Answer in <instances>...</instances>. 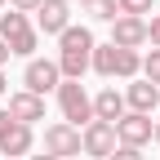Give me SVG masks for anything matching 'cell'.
<instances>
[{
    "mask_svg": "<svg viewBox=\"0 0 160 160\" xmlns=\"http://www.w3.org/2000/svg\"><path fill=\"white\" fill-rule=\"evenodd\" d=\"M142 80H147V85H156V89H160V49L142 53Z\"/></svg>",
    "mask_w": 160,
    "mask_h": 160,
    "instance_id": "2e32d148",
    "label": "cell"
},
{
    "mask_svg": "<svg viewBox=\"0 0 160 160\" xmlns=\"http://www.w3.org/2000/svg\"><path fill=\"white\" fill-rule=\"evenodd\" d=\"M9 93V80H5V71H0V98H5Z\"/></svg>",
    "mask_w": 160,
    "mask_h": 160,
    "instance_id": "7402d4cb",
    "label": "cell"
},
{
    "mask_svg": "<svg viewBox=\"0 0 160 160\" xmlns=\"http://www.w3.org/2000/svg\"><path fill=\"white\" fill-rule=\"evenodd\" d=\"M67 27H71L67 0H45V5L36 9V31H40V36H62Z\"/></svg>",
    "mask_w": 160,
    "mask_h": 160,
    "instance_id": "8fae6325",
    "label": "cell"
},
{
    "mask_svg": "<svg viewBox=\"0 0 160 160\" xmlns=\"http://www.w3.org/2000/svg\"><path fill=\"white\" fill-rule=\"evenodd\" d=\"M40 5H45V0H9V9H13V13H27V18H31Z\"/></svg>",
    "mask_w": 160,
    "mask_h": 160,
    "instance_id": "d6986e66",
    "label": "cell"
},
{
    "mask_svg": "<svg viewBox=\"0 0 160 160\" xmlns=\"http://www.w3.org/2000/svg\"><path fill=\"white\" fill-rule=\"evenodd\" d=\"M89 71H98L102 80H138L142 76V53H133V49H116L111 40L107 45H93V62H89Z\"/></svg>",
    "mask_w": 160,
    "mask_h": 160,
    "instance_id": "7a4b0ae2",
    "label": "cell"
},
{
    "mask_svg": "<svg viewBox=\"0 0 160 160\" xmlns=\"http://www.w3.org/2000/svg\"><path fill=\"white\" fill-rule=\"evenodd\" d=\"M27 160H58V156H49V151H40V156H27Z\"/></svg>",
    "mask_w": 160,
    "mask_h": 160,
    "instance_id": "603a6c76",
    "label": "cell"
},
{
    "mask_svg": "<svg viewBox=\"0 0 160 160\" xmlns=\"http://www.w3.org/2000/svg\"><path fill=\"white\" fill-rule=\"evenodd\" d=\"M125 107H129V111H138V116H151V111L160 107V89H156V85H147L142 76L129 80V85H125Z\"/></svg>",
    "mask_w": 160,
    "mask_h": 160,
    "instance_id": "4fadbf2b",
    "label": "cell"
},
{
    "mask_svg": "<svg viewBox=\"0 0 160 160\" xmlns=\"http://www.w3.org/2000/svg\"><path fill=\"white\" fill-rule=\"evenodd\" d=\"M45 151L58 156V160H71V156H85L80 151V129L67 125V120H53V125L45 129Z\"/></svg>",
    "mask_w": 160,
    "mask_h": 160,
    "instance_id": "9c48e42d",
    "label": "cell"
},
{
    "mask_svg": "<svg viewBox=\"0 0 160 160\" xmlns=\"http://www.w3.org/2000/svg\"><path fill=\"white\" fill-rule=\"evenodd\" d=\"M31 142H36L31 125H18V120L0 107V156H9V160H27V156H31Z\"/></svg>",
    "mask_w": 160,
    "mask_h": 160,
    "instance_id": "5b68a950",
    "label": "cell"
},
{
    "mask_svg": "<svg viewBox=\"0 0 160 160\" xmlns=\"http://www.w3.org/2000/svg\"><path fill=\"white\" fill-rule=\"evenodd\" d=\"M147 45H151V49H160V13H151V18H147Z\"/></svg>",
    "mask_w": 160,
    "mask_h": 160,
    "instance_id": "ac0fdd59",
    "label": "cell"
},
{
    "mask_svg": "<svg viewBox=\"0 0 160 160\" xmlns=\"http://www.w3.org/2000/svg\"><path fill=\"white\" fill-rule=\"evenodd\" d=\"M93 31L85 27V22H71L62 36H58V71H62V80H80L89 71V62H93Z\"/></svg>",
    "mask_w": 160,
    "mask_h": 160,
    "instance_id": "6da1fadb",
    "label": "cell"
},
{
    "mask_svg": "<svg viewBox=\"0 0 160 160\" xmlns=\"http://www.w3.org/2000/svg\"><path fill=\"white\" fill-rule=\"evenodd\" d=\"M80 13L93 18V22H116V18H120L116 0H80Z\"/></svg>",
    "mask_w": 160,
    "mask_h": 160,
    "instance_id": "9a60e30c",
    "label": "cell"
},
{
    "mask_svg": "<svg viewBox=\"0 0 160 160\" xmlns=\"http://www.w3.org/2000/svg\"><path fill=\"white\" fill-rule=\"evenodd\" d=\"M151 5H156V0H116V9L125 13V18H147Z\"/></svg>",
    "mask_w": 160,
    "mask_h": 160,
    "instance_id": "e0dca14e",
    "label": "cell"
},
{
    "mask_svg": "<svg viewBox=\"0 0 160 160\" xmlns=\"http://www.w3.org/2000/svg\"><path fill=\"white\" fill-rule=\"evenodd\" d=\"M80 151L93 156V160H111V151H116V125L89 120V125L80 129Z\"/></svg>",
    "mask_w": 160,
    "mask_h": 160,
    "instance_id": "ba28073f",
    "label": "cell"
},
{
    "mask_svg": "<svg viewBox=\"0 0 160 160\" xmlns=\"http://www.w3.org/2000/svg\"><path fill=\"white\" fill-rule=\"evenodd\" d=\"M151 142H160V120H156V129H151Z\"/></svg>",
    "mask_w": 160,
    "mask_h": 160,
    "instance_id": "cb8c5ba5",
    "label": "cell"
},
{
    "mask_svg": "<svg viewBox=\"0 0 160 160\" xmlns=\"http://www.w3.org/2000/svg\"><path fill=\"white\" fill-rule=\"evenodd\" d=\"M58 85H62V71H58V58H31V62L22 67V89L27 93H58Z\"/></svg>",
    "mask_w": 160,
    "mask_h": 160,
    "instance_id": "8992f818",
    "label": "cell"
},
{
    "mask_svg": "<svg viewBox=\"0 0 160 160\" xmlns=\"http://www.w3.org/2000/svg\"><path fill=\"white\" fill-rule=\"evenodd\" d=\"M0 9H9V0H0Z\"/></svg>",
    "mask_w": 160,
    "mask_h": 160,
    "instance_id": "d4e9b609",
    "label": "cell"
},
{
    "mask_svg": "<svg viewBox=\"0 0 160 160\" xmlns=\"http://www.w3.org/2000/svg\"><path fill=\"white\" fill-rule=\"evenodd\" d=\"M125 111H129V107H125V89L107 85V89H98V93H93V120H107V125H116Z\"/></svg>",
    "mask_w": 160,
    "mask_h": 160,
    "instance_id": "5bb4252c",
    "label": "cell"
},
{
    "mask_svg": "<svg viewBox=\"0 0 160 160\" xmlns=\"http://www.w3.org/2000/svg\"><path fill=\"white\" fill-rule=\"evenodd\" d=\"M151 129H156V120L151 116H138V111H125L116 120V147H133V151H142L151 142Z\"/></svg>",
    "mask_w": 160,
    "mask_h": 160,
    "instance_id": "52a82bcc",
    "label": "cell"
},
{
    "mask_svg": "<svg viewBox=\"0 0 160 160\" xmlns=\"http://www.w3.org/2000/svg\"><path fill=\"white\" fill-rule=\"evenodd\" d=\"M58 111H62V120L76 125V129H85L93 120V98L85 93L80 80H62V85H58Z\"/></svg>",
    "mask_w": 160,
    "mask_h": 160,
    "instance_id": "277c9868",
    "label": "cell"
},
{
    "mask_svg": "<svg viewBox=\"0 0 160 160\" xmlns=\"http://www.w3.org/2000/svg\"><path fill=\"white\" fill-rule=\"evenodd\" d=\"M0 40L9 45V53H18V58H36V45H40V31H36V22L27 13H0Z\"/></svg>",
    "mask_w": 160,
    "mask_h": 160,
    "instance_id": "3957f363",
    "label": "cell"
},
{
    "mask_svg": "<svg viewBox=\"0 0 160 160\" xmlns=\"http://www.w3.org/2000/svg\"><path fill=\"white\" fill-rule=\"evenodd\" d=\"M9 58H13V53H9V45L0 40V71H5V62H9Z\"/></svg>",
    "mask_w": 160,
    "mask_h": 160,
    "instance_id": "44dd1931",
    "label": "cell"
},
{
    "mask_svg": "<svg viewBox=\"0 0 160 160\" xmlns=\"http://www.w3.org/2000/svg\"><path fill=\"white\" fill-rule=\"evenodd\" d=\"M111 45L138 53V49L147 45V18H125V13H120L116 22H111Z\"/></svg>",
    "mask_w": 160,
    "mask_h": 160,
    "instance_id": "30bf717a",
    "label": "cell"
},
{
    "mask_svg": "<svg viewBox=\"0 0 160 160\" xmlns=\"http://www.w3.org/2000/svg\"><path fill=\"white\" fill-rule=\"evenodd\" d=\"M111 160H147V156H142V151H133V147H116Z\"/></svg>",
    "mask_w": 160,
    "mask_h": 160,
    "instance_id": "ffe728a7",
    "label": "cell"
},
{
    "mask_svg": "<svg viewBox=\"0 0 160 160\" xmlns=\"http://www.w3.org/2000/svg\"><path fill=\"white\" fill-rule=\"evenodd\" d=\"M0 160H9V156H0Z\"/></svg>",
    "mask_w": 160,
    "mask_h": 160,
    "instance_id": "484cf974",
    "label": "cell"
},
{
    "mask_svg": "<svg viewBox=\"0 0 160 160\" xmlns=\"http://www.w3.org/2000/svg\"><path fill=\"white\" fill-rule=\"evenodd\" d=\"M5 111L18 120V125H36V120H45V98L18 89V93H9V107H5Z\"/></svg>",
    "mask_w": 160,
    "mask_h": 160,
    "instance_id": "7c38bea8",
    "label": "cell"
}]
</instances>
